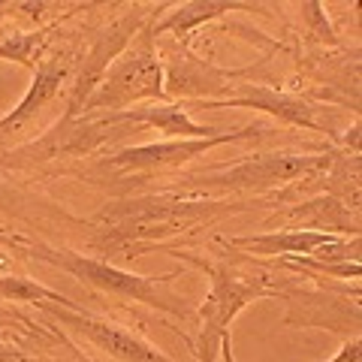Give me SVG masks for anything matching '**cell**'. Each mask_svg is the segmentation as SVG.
I'll return each instance as SVG.
<instances>
[{
  "mask_svg": "<svg viewBox=\"0 0 362 362\" xmlns=\"http://www.w3.org/2000/svg\"><path fill=\"white\" fill-rule=\"evenodd\" d=\"M169 257H178L181 263L194 266L209 275V293L202 305L197 308L194 320V335H190V350L199 362H218L221 356V341L233 332V320L239 317L247 305L266 296H281V290L296 284L302 275H290L275 266H263L257 272H239L230 259L211 263V259L178 251L173 247Z\"/></svg>",
  "mask_w": 362,
  "mask_h": 362,
  "instance_id": "3",
  "label": "cell"
},
{
  "mask_svg": "<svg viewBox=\"0 0 362 362\" xmlns=\"http://www.w3.org/2000/svg\"><path fill=\"white\" fill-rule=\"evenodd\" d=\"M247 70H221L211 61H202L190 52V45H175L163 61V88L166 97L190 100V103H218L233 94L235 82H242Z\"/></svg>",
  "mask_w": 362,
  "mask_h": 362,
  "instance_id": "13",
  "label": "cell"
},
{
  "mask_svg": "<svg viewBox=\"0 0 362 362\" xmlns=\"http://www.w3.org/2000/svg\"><path fill=\"white\" fill-rule=\"evenodd\" d=\"M287 314L281 326L287 329H326L341 338L359 335V284L335 287L323 278H299L281 290Z\"/></svg>",
  "mask_w": 362,
  "mask_h": 362,
  "instance_id": "9",
  "label": "cell"
},
{
  "mask_svg": "<svg viewBox=\"0 0 362 362\" xmlns=\"http://www.w3.org/2000/svg\"><path fill=\"white\" fill-rule=\"evenodd\" d=\"M33 308H37L42 317H49L52 323H58L64 332L82 338L85 344H90L109 362H175L173 356H166L160 347L145 341L139 332H133L115 320H106V317L88 314V311L78 308V305L42 302V305H33Z\"/></svg>",
  "mask_w": 362,
  "mask_h": 362,
  "instance_id": "10",
  "label": "cell"
},
{
  "mask_svg": "<svg viewBox=\"0 0 362 362\" xmlns=\"http://www.w3.org/2000/svg\"><path fill=\"white\" fill-rule=\"evenodd\" d=\"M326 362H362V344H359V335L344 338L341 350H338V354H335L332 359H326Z\"/></svg>",
  "mask_w": 362,
  "mask_h": 362,
  "instance_id": "23",
  "label": "cell"
},
{
  "mask_svg": "<svg viewBox=\"0 0 362 362\" xmlns=\"http://www.w3.org/2000/svg\"><path fill=\"white\" fill-rule=\"evenodd\" d=\"M296 223V230H314V233H329L344 235V239H359V209L347 206L344 199L332 194H314L287 209H275L269 223Z\"/></svg>",
  "mask_w": 362,
  "mask_h": 362,
  "instance_id": "14",
  "label": "cell"
},
{
  "mask_svg": "<svg viewBox=\"0 0 362 362\" xmlns=\"http://www.w3.org/2000/svg\"><path fill=\"white\" fill-rule=\"evenodd\" d=\"M0 302H16V305H42V302L76 305L70 296H64V293L45 287V284H40V281H33L28 275H13V272L0 275Z\"/></svg>",
  "mask_w": 362,
  "mask_h": 362,
  "instance_id": "19",
  "label": "cell"
},
{
  "mask_svg": "<svg viewBox=\"0 0 362 362\" xmlns=\"http://www.w3.org/2000/svg\"><path fill=\"white\" fill-rule=\"evenodd\" d=\"M259 209L257 199H226V197H178V194H145L133 197L124 194L109 199L88 226L94 233L88 235V247L100 259H136L151 251H169L175 239L194 235L197 230L218 223L230 214Z\"/></svg>",
  "mask_w": 362,
  "mask_h": 362,
  "instance_id": "1",
  "label": "cell"
},
{
  "mask_svg": "<svg viewBox=\"0 0 362 362\" xmlns=\"http://www.w3.org/2000/svg\"><path fill=\"white\" fill-rule=\"evenodd\" d=\"M263 4H245V0H187V4H169L166 16L151 25V37H175L187 45V37L202 25H211L230 13H259Z\"/></svg>",
  "mask_w": 362,
  "mask_h": 362,
  "instance_id": "16",
  "label": "cell"
},
{
  "mask_svg": "<svg viewBox=\"0 0 362 362\" xmlns=\"http://www.w3.org/2000/svg\"><path fill=\"white\" fill-rule=\"evenodd\" d=\"M221 359L223 362H235V356H233V332L221 341Z\"/></svg>",
  "mask_w": 362,
  "mask_h": 362,
  "instance_id": "25",
  "label": "cell"
},
{
  "mask_svg": "<svg viewBox=\"0 0 362 362\" xmlns=\"http://www.w3.org/2000/svg\"><path fill=\"white\" fill-rule=\"evenodd\" d=\"M185 109L187 112H194V109H254V112H263V115L275 118L278 124H284V127H299V130L329 136L335 142V148H338V139H341L335 121L323 118V112H332V109L311 103V100L302 94H287V90H278V88H269L259 82H235L233 94L226 100H218V103H185Z\"/></svg>",
  "mask_w": 362,
  "mask_h": 362,
  "instance_id": "12",
  "label": "cell"
},
{
  "mask_svg": "<svg viewBox=\"0 0 362 362\" xmlns=\"http://www.w3.org/2000/svg\"><path fill=\"white\" fill-rule=\"evenodd\" d=\"M13 18V0H0V21Z\"/></svg>",
  "mask_w": 362,
  "mask_h": 362,
  "instance_id": "26",
  "label": "cell"
},
{
  "mask_svg": "<svg viewBox=\"0 0 362 362\" xmlns=\"http://www.w3.org/2000/svg\"><path fill=\"white\" fill-rule=\"evenodd\" d=\"M94 6L97 4H76V9H73L70 16L52 21V25H45V28L4 33V40H0V61L18 64L21 70H28L33 76V73H37V66H40V61L49 54L52 45L58 42V37H61V30H64L66 21H73L78 13H85V9H94Z\"/></svg>",
  "mask_w": 362,
  "mask_h": 362,
  "instance_id": "18",
  "label": "cell"
},
{
  "mask_svg": "<svg viewBox=\"0 0 362 362\" xmlns=\"http://www.w3.org/2000/svg\"><path fill=\"white\" fill-rule=\"evenodd\" d=\"M130 133H136V127L124 121L118 112H112V115H82L76 121H58L40 139H28L18 148H9L4 163L9 169H40L45 163L85 160V157L100 154L106 145L127 139Z\"/></svg>",
  "mask_w": 362,
  "mask_h": 362,
  "instance_id": "7",
  "label": "cell"
},
{
  "mask_svg": "<svg viewBox=\"0 0 362 362\" xmlns=\"http://www.w3.org/2000/svg\"><path fill=\"white\" fill-rule=\"evenodd\" d=\"M266 136H269V127H263V124H245V127H235V130H221L218 136H209V139H163V142H145V145H124V148H115L106 157H100L90 166V173H103L115 181L145 185L148 178L175 173V169L194 163L197 157L221 148V145L266 139Z\"/></svg>",
  "mask_w": 362,
  "mask_h": 362,
  "instance_id": "5",
  "label": "cell"
},
{
  "mask_svg": "<svg viewBox=\"0 0 362 362\" xmlns=\"http://www.w3.org/2000/svg\"><path fill=\"white\" fill-rule=\"evenodd\" d=\"M151 25L154 21H148L127 45V52L109 66L103 82L88 97L82 115H112L142 103H169L163 88V58L151 37Z\"/></svg>",
  "mask_w": 362,
  "mask_h": 362,
  "instance_id": "6",
  "label": "cell"
},
{
  "mask_svg": "<svg viewBox=\"0 0 362 362\" xmlns=\"http://www.w3.org/2000/svg\"><path fill=\"white\" fill-rule=\"evenodd\" d=\"M13 254L21 259H37L52 269L66 272L70 278L82 281L85 287L103 293V296L145 305V308L160 311L163 317H173L178 323H194L197 308L190 305L187 296L175 293V278H181V272H166V275H136V272L121 269L118 263H106L100 257L78 254L73 247L49 245L42 239H28V235H13Z\"/></svg>",
  "mask_w": 362,
  "mask_h": 362,
  "instance_id": "2",
  "label": "cell"
},
{
  "mask_svg": "<svg viewBox=\"0 0 362 362\" xmlns=\"http://www.w3.org/2000/svg\"><path fill=\"white\" fill-rule=\"evenodd\" d=\"M49 206L52 202H42L0 178V218L4 221H37L49 211Z\"/></svg>",
  "mask_w": 362,
  "mask_h": 362,
  "instance_id": "20",
  "label": "cell"
},
{
  "mask_svg": "<svg viewBox=\"0 0 362 362\" xmlns=\"http://www.w3.org/2000/svg\"><path fill=\"white\" fill-rule=\"evenodd\" d=\"M13 235H16V233L0 230V275H6V269H13V263H16V254H13Z\"/></svg>",
  "mask_w": 362,
  "mask_h": 362,
  "instance_id": "24",
  "label": "cell"
},
{
  "mask_svg": "<svg viewBox=\"0 0 362 362\" xmlns=\"http://www.w3.org/2000/svg\"><path fill=\"white\" fill-rule=\"evenodd\" d=\"M299 16H302V25L305 33H308L311 42H320V45H338V33L332 30L329 18L323 13V4H302L299 6Z\"/></svg>",
  "mask_w": 362,
  "mask_h": 362,
  "instance_id": "21",
  "label": "cell"
},
{
  "mask_svg": "<svg viewBox=\"0 0 362 362\" xmlns=\"http://www.w3.org/2000/svg\"><path fill=\"white\" fill-rule=\"evenodd\" d=\"M338 148L329 145L323 151H272V154H251L245 160L211 166L202 173L181 175L166 187V194L178 197H235V194H254L263 197L275 187H290L296 181L308 178L326 169L335 160Z\"/></svg>",
  "mask_w": 362,
  "mask_h": 362,
  "instance_id": "4",
  "label": "cell"
},
{
  "mask_svg": "<svg viewBox=\"0 0 362 362\" xmlns=\"http://www.w3.org/2000/svg\"><path fill=\"white\" fill-rule=\"evenodd\" d=\"M163 9H166V4H160V6L133 4V6H127L124 13L109 18L106 25H100L94 33H90L88 45L78 52L73 82H70V90H66V109H64V115L58 121L82 118V109L88 103V97L94 94L100 82H103L109 66L127 52V45L139 37V30L148 25V21H154V16L163 13Z\"/></svg>",
  "mask_w": 362,
  "mask_h": 362,
  "instance_id": "8",
  "label": "cell"
},
{
  "mask_svg": "<svg viewBox=\"0 0 362 362\" xmlns=\"http://www.w3.org/2000/svg\"><path fill=\"white\" fill-rule=\"evenodd\" d=\"M0 362H49L42 354L30 350L25 344H16V341H4L0 338Z\"/></svg>",
  "mask_w": 362,
  "mask_h": 362,
  "instance_id": "22",
  "label": "cell"
},
{
  "mask_svg": "<svg viewBox=\"0 0 362 362\" xmlns=\"http://www.w3.org/2000/svg\"><path fill=\"white\" fill-rule=\"evenodd\" d=\"M344 235L314 233V230H281V233H259V235H233L223 239V247L245 257L259 259H296V257H314L320 247L332 245Z\"/></svg>",
  "mask_w": 362,
  "mask_h": 362,
  "instance_id": "15",
  "label": "cell"
},
{
  "mask_svg": "<svg viewBox=\"0 0 362 362\" xmlns=\"http://www.w3.org/2000/svg\"><path fill=\"white\" fill-rule=\"evenodd\" d=\"M78 61L76 45H58L54 42L49 54L40 61L33 82L28 85L25 97L0 118V148H18L28 139V130L42 118V112L61 100V90H70L73 70Z\"/></svg>",
  "mask_w": 362,
  "mask_h": 362,
  "instance_id": "11",
  "label": "cell"
},
{
  "mask_svg": "<svg viewBox=\"0 0 362 362\" xmlns=\"http://www.w3.org/2000/svg\"><path fill=\"white\" fill-rule=\"evenodd\" d=\"M118 115L127 124H133L136 130L151 127L157 133H163L166 139H209V136L221 133L218 127H209V124H197L185 109V103H145V106L124 109Z\"/></svg>",
  "mask_w": 362,
  "mask_h": 362,
  "instance_id": "17",
  "label": "cell"
}]
</instances>
